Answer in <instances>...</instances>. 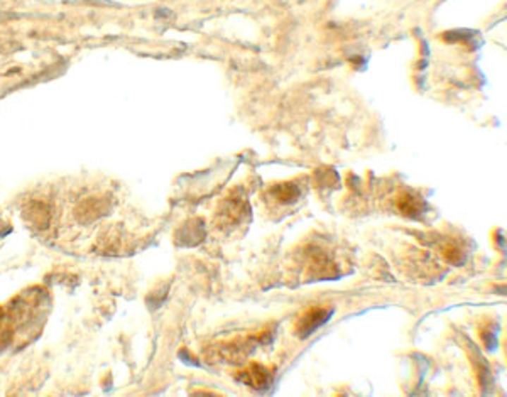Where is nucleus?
<instances>
[{
  "instance_id": "nucleus-1",
  "label": "nucleus",
  "mask_w": 507,
  "mask_h": 397,
  "mask_svg": "<svg viewBox=\"0 0 507 397\" xmlns=\"http://www.w3.org/2000/svg\"><path fill=\"white\" fill-rule=\"evenodd\" d=\"M330 317H331V310L326 308H314L306 311L296 324V333L301 336V338H306V336L311 335V333L317 331L323 323H326L328 319H330Z\"/></svg>"
},
{
  "instance_id": "nucleus-2",
  "label": "nucleus",
  "mask_w": 507,
  "mask_h": 397,
  "mask_svg": "<svg viewBox=\"0 0 507 397\" xmlns=\"http://www.w3.org/2000/svg\"><path fill=\"white\" fill-rule=\"evenodd\" d=\"M244 208H245V202L230 198L228 202L224 203V207L220 208L219 216L215 219V225H219V227L224 230L233 227V225H237L238 221L242 220V216H244Z\"/></svg>"
},
{
  "instance_id": "nucleus-3",
  "label": "nucleus",
  "mask_w": 507,
  "mask_h": 397,
  "mask_svg": "<svg viewBox=\"0 0 507 397\" xmlns=\"http://www.w3.org/2000/svg\"><path fill=\"white\" fill-rule=\"evenodd\" d=\"M24 220L28 221L29 225L37 230L48 228L51 221V210L46 203L42 202H31L28 207L24 208L23 212Z\"/></svg>"
},
{
  "instance_id": "nucleus-4",
  "label": "nucleus",
  "mask_w": 507,
  "mask_h": 397,
  "mask_svg": "<svg viewBox=\"0 0 507 397\" xmlns=\"http://www.w3.org/2000/svg\"><path fill=\"white\" fill-rule=\"evenodd\" d=\"M106 210H109V207H106V203L104 202V200L88 198L76 207L75 215H76V219H78L80 221H83V224H90V221L104 216Z\"/></svg>"
},
{
  "instance_id": "nucleus-5",
  "label": "nucleus",
  "mask_w": 507,
  "mask_h": 397,
  "mask_svg": "<svg viewBox=\"0 0 507 397\" xmlns=\"http://www.w3.org/2000/svg\"><path fill=\"white\" fill-rule=\"evenodd\" d=\"M237 377L240 379V382L249 384V386L255 387V389H266V387L269 386L272 381V374L269 372V370H267L266 367L257 365V364L250 365L249 369L238 374Z\"/></svg>"
},
{
  "instance_id": "nucleus-6",
  "label": "nucleus",
  "mask_w": 507,
  "mask_h": 397,
  "mask_svg": "<svg viewBox=\"0 0 507 397\" xmlns=\"http://www.w3.org/2000/svg\"><path fill=\"white\" fill-rule=\"evenodd\" d=\"M0 319H2V310H0Z\"/></svg>"
}]
</instances>
